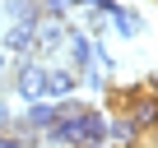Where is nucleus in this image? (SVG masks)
<instances>
[{
  "instance_id": "1",
  "label": "nucleus",
  "mask_w": 158,
  "mask_h": 148,
  "mask_svg": "<svg viewBox=\"0 0 158 148\" xmlns=\"http://www.w3.org/2000/svg\"><path fill=\"white\" fill-rule=\"evenodd\" d=\"M10 84L23 102H42L47 97V65L42 60H19V69L10 74Z\"/></svg>"
},
{
  "instance_id": "2",
  "label": "nucleus",
  "mask_w": 158,
  "mask_h": 148,
  "mask_svg": "<svg viewBox=\"0 0 158 148\" xmlns=\"http://www.w3.org/2000/svg\"><path fill=\"white\" fill-rule=\"evenodd\" d=\"M126 116L139 125V134H149L158 125V93L144 84V88H126Z\"/></svg>"
},
{
  "instance_id": "3",
  "label": "nucleus",
  "mask_w": 158,
  "mask_h": 148,
  "mask_svg": "<svg viewBox=\"0 0 158 148\" xmlns=\"http://www.w3.org/2000/svg\"><path fill=\"white\" fill-rule=\"evenodd\" d=\"M0 46H5L10 56H19V60H37V33H33V23L28 19H14L5 28V37H0Z\"/></svg>"
},
{
  "instance_id": "4",
  "label": "nucleus",
  "mask_w": 158,
  "mask_h": 148,
  "mask_svg": "<svg viewBox=\"0 0 158 148\" xmlns=\"http://www.w3.org/2000/svg\"><path fill=\"white\" fill-rule=\"evenodd\" d=\"M33 33H37V60L51 56V51H60V46L70 42V23H65V19H51V14H42V19L33 23Z\"/></svg>"
},
{
  "instance_id": "5",
  "label": "nucleus",
  "mask_w": 158,
  "mask_h": 148,
  "mask_svg": "<svg viewBox=\"0 0 158 148\" xmlns=\"http://www.w3.org/2000/svg\"><path fill=\"white\" fill-rule=\"evenodd\" d=\"M139 125L126 116V111H116V116H107V143H121V148H139Z\"/></svg>"
},
{
  "instance_id": "6",
  "label": "nucleus",
  "mask_w": 158,
  "mask_h": 148,
  "mask_svg": "<svg viewBox=\"0 0 158 148\" xmlns=\"http://www.w3.org/2000/svg\"><path fill=\"white\" fill-rule=\"evenodd\" d=\"M47 97H51V102H60V97H79V74H74L70 65L47 69Z\"/></svg>"
},
{
  "instance_id": "7",
  "label": "nucleus",
  "mask_w": 158,
  "mask_h": 148,
  "mask_svg": "<svg viewBox=\"0 0 158 148\" xmlns=\"http://www.w3.org/2000/svg\"><path fill=\"white\" fill-rule=\"evenodd\" d=\"M23 120H28V130H37V134H47L56 120H60V111H56V102L51 97H42V102H28V111H23Z\"/></svg>"
},
{
  "instance_id": "8",
  "label": "nucleus",
  "mask_w": 158,
  "mask_h": 148,
  "mask_svg": "<svg viewBox=\"0 0 158 148\" xmlns=\"http://www.w3.org/2000/svg\"><path fill=\"white\" fill-rule=\"evenodd\" d=\"M79 130H84V143H107V111L89 107L84 116H79Z\"/></svg>"
},
{
  "instance_id": "9",
  "label": "nucleus",
  "mask_w": 158,
  "mask_h": 148,
  "mask_svg": "<svg viewBox=\"0 0 158 148\" xmlns=\"http://www.w3.org/2000/svg\"><path fill=\"white\" fill-rule=\"evenodd\" d=\"M107 19H112V28H116L121 37H135V33L144 28V19H139L135 10H121V5H112V14H107Z\"/></svg>"
},
{
  "instance_id": "10",
  "label": "nucleus",
  "mask_w": 158,
  "mask_h": 148,
  "mask_svg": "<svg viewBox=\"0 0 158 148\" xmlns=\"http://www.w3.org/2000/svg\"><path fill=\"white\" fill-rule=\"evenodd\" d=\"M37 10H42V14H51V19H65V10H70V5H65V0H37Z\"/></svg>"
},
{
  "instance_id": "11",
  "label": "nucleus",
  "mask_w": 158,
  "mask_h": 148,
  "mask_svg": "<svg viewBox=\"0 0 158 148\" xmlns=\"http://www.w3.org/2000/svg\"><path fill=\"white\" fill-rule=\"evenodd\" d=\"M0 148H28V143H23L14 130H0Z\"/></svg>"
},
{
  "instance_id": "12",
  "label": "nucleus",
  "mask_w": 158,
  "mask_h": 148,
  "mask_svg": "<svg viewBox=\"0 0 158 148\" xmlns=\"http://www.w3.org/2000/svg\"><path fill=\"white\" fill-rule=\"evenodd\" d=\"M139 148H158V125H153V130H149V134L139 139Z\"/></svg>"
},
{
  "instance_id": "13",
  "label": "nucleus",
  "mask_w": 158,
  "mask_h": 148,
  "mask_svg": "<svg viewBox=\"0 0 158 148\" xmlns=\"http://www.w3.org/2000/svg\"><path fill=\"white\" fill-rule=\"evenodd\" d=\"M65 5H79V10H93L98 0H65Z\"/></svg>"
},
{
  "instance_id": "14",
  "label": "nucleus",
  "mask_w": 158,
  "mask_h": 148,
  "mask_svg": "<svg viewBox=\"0 0 158 148\" xmlns=\"http://www.w3.org/2000/svg\"><path fill=\"white\" fill-rule=\"evenodd\" d=\"M5 56H10V51H5V46H0V79H5Z\"/></svg>"
},
{
  "instance_id": "15",
  "label": "nucleus",
  "mask_w": 158,
  "mask_h": 148,
  "mask_svg": "<svg viewBox=\"0 0 158 148\" xmlns=\"http://www.w3.org/2000/svg\"><path fill=\"white\" fill-rule=\"evenodd\" d=\"M79 148H112V143H79Z\"/></svg>"
},
{
  "instance_id": "16",
  "label": "nucleus",
  "mask_w": 158,
  "mask_h": 148,
  "mask_svg": "<svg viewBox=\"0 0 158 148\" xmlns=\"http://www.w3.org/2000/svg\"><path fill=\"white\" fill-rule=\"evenodd\" d=\"M0 14H5V5H0Z\"/></svg>"
}]
</instances>
